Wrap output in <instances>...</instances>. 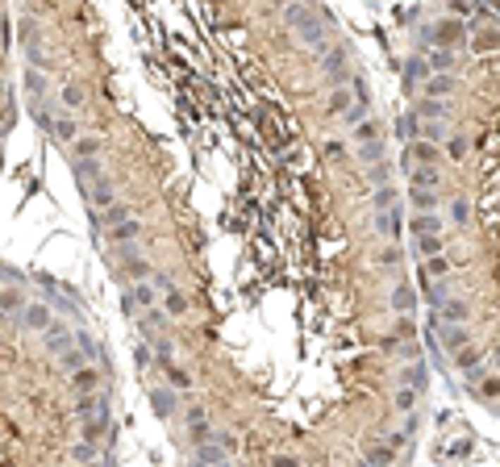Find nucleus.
I'll return each instance as SVG.
<instances>
[{
    "label": "nucleus",
    "mask_w": 500,
    "mask_h": 467,
    "mask_svg": "<svg viewBox=\"0 0 500 467\" xmlns=\"http://www.w3.org/2000/svg\"><path fill=\"white\" fill-rule=\"evenodd\" d=\"M429 42H438V47H455V50H467V17H442L438 25H425L421 30V47H429Z\"/></svg>",
    "instance_id": "f257e3e1"
},
{
    "label": "nucleus",
    "mask_w": 500,
    "mask_h": 467,
    "mask_svg": "<svg viewBox=\"0 0 500 467\" xmlns=\"http://www.w3.org/2000/svg\"><path fill=\"white\" fill-rule=\"evenodd\" d=\"M463 388L471 392V401H480V405H488V409H496L500 413V372L492 368V372H467L463 375Z\"/></svg>",
    "instance_id": "f03ea898"
},
{
    "label": "nucleus",
    "mask_w": 500,
    "mask_h": 467,
    "mask_svg": "<svg viewBox=\"0 0 500 467\" xmlns=\"http://www.w3.org/2000/svg\"><path fill=\"white\" fill-rule=\"evenodd\" d=\"M150 305H159V288L154 280H138V284H126V296H121V309H126V317H134L142 309H150Z\"/></svg>",
    "instance_id": "7ed1b4c3"
},
{
    "label": "nucleus",
    "mask_w": 500,
    "mask_h": 467,
    "mask_svg": "<svg viewBox=\"0 0 500 467\" xmlns=\"http://www.w3.org/2000/svg\"><path fill=\"white\" fill-rule=\"evenodd\" d=\"M417 163H446V150H442V142H429V138L405 142V159H401V167H405V171H413Z\"/></svg>",
    "instance_id": "20e7f679"
},
{
    "label": "nucleus",
    "mask_w": 500,
    "mask_h": 467,
    "mask_svg": "<svg viewBox=\"0 0 500 467\" xmlns=\"http://www.w3.org/2000/svg\"><path fill=\"white\" fill-rule=\"evenodd\" d=\"M150 409H154V418H159V421H171L183 409L180 388H171L167 380H163V384H154V388H150Z\"/></svg>",
    "instance_id": "39448f33"
},
{
    "label": "nucleus",
    "mask_w": 500,
    "mask_h": 467,
    "mask_svg": "<svg viewBox=\"0 0 500 467\" xmlns=\"http://www.w3.org/2000/svg\"><path fill=\"white\" fill-rule=\"evenodd\" d=\"M183 425H188L192 447L213 438V425H209V409H205V401H188V405H183Z\"/></svg>",
    "instance_id": "423d86ee"
},
{
    "label": "nucleus",
    "mask_w": 500,
    "mask_h": 467,
    "mask_svg": "<svg viewBox=\"0 0 500 467\" xmlns=\"http://www.w3.org/2000/svg\"><path fill=\"white\" fill-rule=\"evenodd\" d=\"M446 363H451L458 375L480 372V368L488 363V346H484V342H467V346H458L455 355H446Z\"/></svg>",
    "instance_id": "0eeeda50"
},
{
    "label": "nucleus",
    "mask_w": 500,
    "mask_h": 467,
    "mask_svg": "<svg viewBox=\"0 0 500 467\" xmlns=\"http://www.w3.org/2000/svg\"><path fill=\"white\" fill-rule=\"evenodd\" d=\"M446 222H451V230H467L475 222V200L471 196H446Z\"/></svg>",
    "instance_id": "6e6552de"
},
{
    "label": "nucleus",
    "mask_w": 500,
    "mask_h": 467,
    "mask_svg": "<svg viewBox=\"0 0 500 467\" xmlns=\"http://www.w3.org/2000/svg\"><path fill=\"white\" fill-rule=\"evenodd\" d=\"M413 113L421 121H451V100H438V96H413Z\"/></svg>",
    "instance_id": "1a4fd4ad"
},
{
    "label": "nucleus",
    "mask_w": 500,
    "mask_h": 467,
    "mask_svg": "<svg viewBox=\"0 0 500 467\" xmlns=\"http://www.w3.org/2000/svg\"><path fill=\"white\" fill-rule=\"evenodd\" d=\"M455 88H458V75H455V71H434V75L417 88V96H438V100H451V96H455Z\"/></svg>",
    "instance_id": "9d476101"
},
{
    "label": "nucleus",
    "mask_w": 500,
    "mask_h": 467,
    "mask_svg": "<svg viewBox=\"0 0 500 467\" xmlns=\"http://www.w3.org/2000/svg\"><path fill=\"white\" fill-rule=\"evenodd\" d=\"M25 305H30V296H25L21 280H17V284H0V313H4V317H13V322H17Z\"/></svg>",
    "instance_id": "9b49d317"
},
{
    "label": "nucleus",
    "mask_w": 500,
    "mask_h": 467,
    "mask_svg": "<svg viewBox=\"0 0 500 467\" xmlns=\"http://www.w3.org/2000/svg\"><path fill=\"white\" fill-rule=\"evenodd\" d=\"M375 230H379V238L396 242L401 230H405V213H401V205H392V209H375Z\"/></svg>",
    "instance_id": "f8f14e48"
},
{
    "label": "nucleus",
    "mask_w": 500,
    "mask_h": 467,
    "mask_svg": "<svg viewBox=\"0 0 500 467\" xmlns=\"http://www.w3.org/2000/svg\"><path fill=\"white\" fill-rule=\"evenodd\" d=\"M17 326H21V329H50V326H54L50 305H46V301H30V305L21 309V317H17Z\"/></svg>",
    "instance_id": "ddd939ff"
},
{
    "label": "nucleus",
    "mask_w": 500,
    "mask_h": 467,
    "mask_svg": "<svg viewBox=\"0 0 500 467\" xmlns=\"http://www.w3.org/2000/svg\"><path fill=\"white\" fill-rule=\"evenodd\" d=\"M409 209L413 213H434V209H446V196L438 188H409Z\"/></svg>",
    "instance_id": "4468645a"
},
{
    "label": "nucleus",
    "mask_w": 500,
    "mask_h": 467,
    "mask_svg": "<svg viewBox=\"0 0 500 467\" xmlns=\"http://www.w3.org/2000/svg\"><path fill=\"white\" fill-rule=\"evenodd\" d=\"M446 276H451V255H446V250L425 255V259L417 263V280H446Z\"/></svg>",
    "instance_id": "2eb2a0df"
},
{
    "label": "nucleus",
    "mask_w": 500,
    "mask_h": 467,
    "mask_svg": "<svg viewBox=\"0 0 500 467\" xmlns=\"http://www.w3.org/2000/svg\"><path fill=\"white\" fill-rule=\"evenodd\" d=\"M171 326V313L163 309V305H150V309H142L138 313V329L146 334V338H154V334H163V329Z\"/></svg>",
    "instance_id": "dca6fc26"
},
{
    "label": "nucleus",
    "mask_w": 500,
    "mask_h": 467,
    "mask_svg": "<svg viewBox=\"0 0 500 467\" xmlns=\"http://www.w3.org/2000/svg\"><path fill=\"white\" fill-rule=\"evenodd\" d=\"M100 380H104V368H88V363H80L75 372H67L71 392H96V388H100Z\"/></svg>",
    "instance_id": "f3484780"
},
{
    "label": "nucleus",
    "mask_w": 500,
    "mask_h": 467,
    "mask_svg": "<svg viewBox=\"0 0 500 467\" xmlns=\"http://www.w3.org/2000/svg\"><path fill=\"white\" fill-rule=\"evenodd\" d=\"M42 334H46V355H54V359H59L63 351H71V346H75V329H67L63 322H54V326L42 329Z\"/></svg>",
    "instance_id": "a211bd4d"
},
{
    "label": "nucleus",
    "mask_w": 500,
    "mask_h": 467,
    "mask_svg": "<svg viewBox=\"0 0 500 467\" xmlns=\"http://www.w3.org/2000/svg\"><path fill=\"white\" fill-rule=\"evenodd\" d=\"M84 196H88L92 209H109V205L117 200V180H113V176H100L96 184H88V192H84Z\"/></svg>",
    "instance_id": "6ab92c4d"
},
{
    "label": "nucleus",
    "mask_w": 500,
    "mask_h": 467,
    "mask_svg": "<svg viewBox=\"0 0 500 467\" xmlns=\"http://www.w3.org/2000/svg\"><path fill=\"white\" fill-rule=\"evenodd\" d=\"M421 54L429 59L434 71H458V50L455 47H438V42H429V47H421Z\"/></svg>",
    "instance_id": "aec40b11"
},
{
    "label": "nucleus",
    "mask_w": 500,
    "mask_h": 467,
    "mask_svg": "<svg viewBox=\"0 0 500 467\" xmlns=\"http://www.w3.org/2000/svg\"><path fill=\"white\" fill-rule=\"evenodd\" d=\"M446 213L442 209H434V213H413L409 217V230L413 233H446Z\"/></svg>",
    "instance_id": "412c9836"
},
{
    "label": "nucleus",
    "mask_w": 500,
    "mask_h": 467,
    "mask_svg": "<svg viewBox=\"0 0 500 467\" xmlns=\"http://www.w3.org/2000/svg\"><path fill=\"white\" fill-rule=\"evenodd\" d=\"M442 163H417L409 171V188H442Z\"/></svg>",
    "instance_id": "4be33fe9"
},
{
    "label": "nucleus",
    "mask_w": 500,
    "mask_h": 467,
    "mask_svg": "<svg viewBox=\"0 0 500 467\" xmlns=\"http://www.w3.org/2000/svg\"><path fill=\"white\" fill-rule=\"evenodd\" d=\"M421 388H409V384H396V392H392V413H401V418H409L417 413V405H421Z\"/></svg>",
    "instance_id": "5701e85b"
},
{
    "label": "nucleus",
    "mask_w": 500,
    "mask_h": 467,
    "mask_svg": "<svg viewBox=\"0 0 500 467\" xmlns=\"http://www.w3.org/2000/svg\"><path fill=\"white\" fill-rule=\"evenodd\" d=\"M471 130H451V138L442 142V150H446V163H463L467 154H471Z\"/></svg>",
    "instance_id": "b1692460"
},
{
    "label": "nucleus",
    "mask_w": 500,
    "mask_h": 467,
    "mask_svg": "<svg viewBox=\"0 0 500 467\" xmlns=\"http://www.w3.org/2000/svg\"><path fill=\"white\" fill-rule=\"evenodd\" d=\"M109 430H113V418H109V409H104V413H92V418H80V438H88V442H100V438H109Z\"/></svg>",
    "instance_id": "393cba45"
},
{
    "label": "nucleus",
    "mask_w": 500,
    "mask_h": 467,
    "mask_svg": "<svg viewBox=\"0 0 500 467\" xmlns=\"http://www.w3.org/2000/svg\"><path fill=\"white\" fill-rule=\"evenodd\" d=\"M54 142H63V146H71V142L80 138V121L71 117V113H59V117H50V126H46Z\"/></svg>",
    "instance_id": "a878e982"
},
{
    "label": "nucleus",
    "mask_w": 500,
    "mask_h": 467,
    "mask_svg": "<svg viewBox=\"0 0 500 467\" xmlns=\"http://www.w3.org/2000/svg\"><path fill=\"white\" fill-rule=\"evenodd\" d=\"M384 138V121L371 113V117H363L359 126H350V146H363V142H379Z\"/></svg>",
    "instance_id": "bb28decb"
},
{
    "label": "nucleus",
    "mask_w": 500,
    "mask_h": 467,
    "mask_svg": "<svg viewBox=\"0 0 500 467\" xmlns=\"http://www.w3.org/2000/svg\"><path fill=\"white\" fill-rule=\"evenodd\" d=\"M150 263H142V259H130V263H113V276L121 284H138V280H150Z\"/></svg>",
    "instance_id": "cd10ccee"
},
{
    "label": "nucleus",
    "mask_w": 500,
    "mask_h": 467,
    "mask_svg": "<svg viewBox=\"0 0 500 467\" xmlns=\"http://www.w3.org/2000/svg\"><path fill=\"white\" fill-rule=\"evenodd\" d=\"M446 233H413V250H417V259H425V255H438V250H446Z\"/></svg>",
    "instance_id": "c85d7f7f"
},
{
    "label": "nucleus",
    "mask_w": 500,
    "mask_h": 467,
    "mask_svg": "<svg viewBox=\"0 0 500 467\" xmlns=\"http://www.w3.org/2000/svg\"><path fill=\"white\" fill-rule=\"evenodd\" d=\"M388 305H392V313H413V309H417V292H413L405 280H396L392 296H388Z\"/></svg>",
    "instance_id": "c756f323"
},
{
    "label": "nucleus",
    "mask_w": 500,
    "mask_h": 467,
    "mask_svg": "<svg viewBox=\"0 0 500 467\" xmlns=\"http://www.w3.org/2000/svg\"><path fill=\"white\" fill-rule=\"evenodd\" d=\"M375 259H379V267H384L388 276H396V280H401V267H405V250H401L396 242H388V246H384V250H379Z\"/></svg>",
    "instance_id": "7c9ffc66"
},
{
    "label": "nucleus",
    "mask_w": 500,
    "mask_h": 467,
    "mask_svg": "<svg viewBox=\"0 0 500 467\" xmlns=\"http://www.w3.org/2000/svg\"><path fill=\"white\" fill-rule=\"evenodd\" d=\"M429 75H434V67H429V59H425V54L417 50V59H413L409 67H405V88H413V84L421 88V84H425Z\"/></svg>",
    "instance_id": "2f4dec72"
},
{
    "label": "nucleus",
    "mask_w": 500,
    "mask_h": 467,
    "mask_svg": "<svg viewBox=\"0 0 500 467\" xmlns=\"http://www.w3.org/2000/svg\"><path fill=\"white\" fill-rule=\"evenodd\" d=\"M396 384H409V388H421V392H425V363H421V359H405V368L396 372Z\"/></svg>",
    "instance_id": "473e14b6"
},
{
    "label": "nucleus",
    "mask_w": 500,
    "mask_h": 467,
    "mask_svg": "<svg viewBox=\"0 0 500 467\" xmlns=\"http://www.w3.org/2000/svg\"><path fill=\"white\" fill-rule=\"evenodd\" d=\"M192 459H196V463H229L221 442H196V447H192Z\"/></svg>",
    "instance_id": "72a5a7b5"
},
{
    "label": "nucleus",
    "mask_w": 500,
    "mask_h": 467,
    "mask_svg": "<svg viewBox=\"0 0 500 467\" xmlns=\"http://www.w3.org/2000/svg\"><path fill=\"white\" fill-rule=\"evenodd\" d=\"M346 109H350V84H346V88H329L325 113H329V117H346Z\"/></svg>",
    "instance_id": "f704fd0d"
},
{
    "label": "nucleus",
    "mask_w": 500,
    "mask_h": 467,
    "mask_svg": "<svg viewBox=\"0 0 500 467\" xmlns=\"http://www.w3.org/2000/svg\"><path fill=\"white\" fill-rule=\"evenodd\" d=\"M100 150H104V138H96V134H88V138L80 134V138L71 142V159H96Z\"/></svg>",
    "instance_id": "c9c22d12"
},
{
    "label": "nucleus",
    "mask_w": 500,
    "mask_h": 467,
    "mask_svg": "<svg viewBox=\"0 0 500 467\" xmlns=\"http://www.w3.org/2000/svg\"><path fill=\"white\" fill-rule=\"evenodd\" d=\"M163 380H167L171 388H180V392H192V372L180 368V363H163Z\"/></svg>",
    "instance_id": "e433bc0d"
},
{
    "label": "nucleus",
    "mask_w": 500,
    "mask_h": 467,
    "mask_svg": "<svg viewBox=\"0 0 500 467\" xmlns=\"http://www.w3.org/2000/svg\"><path fill=\"white\" fill-rule=\"evenodd\" d=\"M104 171H100V163L96 159H75V180H80V188L88 192V184H96Z\"/></svg>",
    "instance_id": "4c0bfd02"
},
{
    "label": "nucleus",
    "mask_w": 500,
    "mask_h": 467,
    "mask_svg": "<svg viewBox=\"0 0 500 467\" xmlns=\"http://www.w3.org/2000/svg\"><path fill=\"white\" fill-rule=\"evenodd\" d=\"M150 351H154V363H159V368H163V363H176V342H171V338L154 334V338H150Z\"/></svg>",
    "instance_id": "58836bf2"
},
{
    "label": "nucleus",
    "mask_w": 500,
    "mask_h": 467,
    "mask_svg": "<svg viewBox=\"0 0 500 467\" xmlns=\"http://www.w3.org/2000/svg\"><path fill=\"white\" fill-rule=\"evenodd\" d=\"M355 159H359V163H367V167H371V163H379V159H388V146H384V138H379V142H363V146H355Z\"/></svg>",
    "instance_id": "ea45409f"
},
{
    "label": "nucleus",
    "mask_w": 500,
    "mask_h": 467,
    "mask_svg": "<svg viewBox=\"0 0 500 467\" xmlns=\"http://www.w3.org/2000/svg\"><path fill=\"white\" fill-rule=\"evenodd\" d=\"M163 309H167V313H171V322H176V317H183V313L192 309V301L183 296L180 288H171V292H163Z\"/></svg>",
    "instance_id": "a19ab883"
},
{
    "label": "nucleus",
    "mask_w": 500,
    "mask_h": 467,
    "mask_svg": "<svg viewBox=\"0 0 500 467\" xmlns=\"http://www.w3.org/2000/svg\"><path fill=\"white\" fill-rule=\"evenodd\" d=\"M130 259H142V238H126L113 246V263H130Z\"/></svg>",
    "instance_id": "79ce46f5"
},
{
    "label": "nucleus",
    "mask_w": 500,
    "mask_h": 467,
    "mask_svg": "<svg viewBox=\"0 0 500 467\" xmlns=\"http://www.w3.org/2000/svg\"><path fill=\"white\" fill-rule=\"evenodd\" d=\"M100 455H104V447H96V442H88V438L75 442V447L67 451V459H75V463H92V459H100Z\"/></svg>",
    "instance_id": "37998d69"
},
{
    "label": "nucleus",
    "mask_w": 500,
    "mask_h": 467,
    "mask_svg": "<svg viewBox=\"0 0 500 467\" xmlns=\"http://www.w3.org/2000/svg\"><path fill=\"white\" fill-rule=\"evenodd\" d=\"M21 84H25V92L30 96H42L50 84H46V75H42V67H25L21 71Z\"/></svg>",
    "instance_id": "c03bdc74"
},
{
    "label": "nucleus",
    "mask_w": 500,
    "mask_h": 467,
    "mask_svg": "<svg viewBox=\"0 0 500 467\" xmlns=\"http://www.w3.org/2000/svg\"><path fill=\"white\" fill-rule=\"evenodd\" d=\"M363 459H367V463H392V459H396V451H392L388 442H367V447H363Z\"/></svg>",
    "instance_id": "a18cd8bd"
},
{
    "label": "nucleus",
    "mask_w": 500,
    "mask_h": 467,
    "mask_svg": "<svg viewBox=\"0 0 500 467\" xmlns=\"http://www.w3.org/2000/svg\"><path fill=\"white\" fill-rule=\"evenodd\" d=\"M401 196H396V188H392V180L388 184H375V192H371V209H392Z\"/></svg>",
    "instance_id": "49530a36"
},
{
    "label": "nucleus",
    "mask_w": 500,
    "mask_h": 467,
    "mask_svg": "<svg viewBox=\"0 0 500 467\" xmlns=\"http://www.w3.org/2000/svg\"><path fill=\"white\" fill-rule=\"evenodd\" d=\"M17 42H21V47L38 42V21H34V17H21V21H17Z\"/></svg>",
    "instance_id": "de8ad7c7"
},
{
    "label": "nucleus",
    "mask_w": 500,
    "mask_h": 467,
    "mask_svg": "<svg viewBox=\"0 0 500 467\" xmlns=\"http://www.w3.org/2000/svg\"><path fill=\"white\" fill-rule=\"evenodd\" d=\"M367 180H371V184H388V180H392V163H388V159L371 163V167H367Z\"/></svg>",
    "instance_id": "09e8293b"
},
{
    "label": "nucleus",
    "mask_w": 500,
    "mask_h": 467,
    "mask_svg": "<svg viewBox=\"0 0 500 467\" xmlns=\"http://www.w3.org/2000/svg\"><path fill=\"white\" fill-rule=\"evenodd\" d=\"M392 334H396V338H417V322H413L409 313H396V322H392Z\"/></svg>",
    "instance_id": "8fccbe9b"
},
{
    "label": "nucleus",
    "mask_w": 500,
    "mask_h": 467,
    "mask_svg": "<svg viewBox=\"0 0 500 467\" xmlns=\"http://www.w3.org/2000/svg\"><path fill=\"white\" fill-rule=\"evenodd\" d=\"M63 109H67V113L84 109V92H80V84H67V88H63Z\"/></svg>",
    "instance_id": "3c124183"
},
{
    "label": "nucleus",
    "mask_w": 500,
    "mask_h": 467,
    "mask_svg": "<svg viewBox=\"0 0 500 467\" xmlns=\"http://www.w3.org/2000/svg\"><path fill=\"white\" fill-rule=\"evenodd\" d=\"M213 438H217V442H221V447H226V455H229V459H233V455H238V451H242V442H238V434H233V430H217V434H213Z\"/></svg>",
    "instance_id": "603ef678"
},
{
    "label": "nucleus",
    "mask_w": 500,
    "mask_h": 467,
    "mask_svg": "<svg viewBox=\"0 0 500 467\" xmlns=\"http://www.w3.org/2000/svg\"><path fill=\"white\" fill-rule=\"evenodd\" d=\"M113 238H117V242H126V238H142V222H138V217H130L126 226H117V230H113Z\"/></svg>",
    "instance_id": "864d4df0"
},
{
    "label": "nucleus",
    "mask_w": 500,
    "mask_h": 467,
    "mask_svg": "<svg viewBox=\"0 0 500 467\" xmlns=\"http://www.w3.org/2000/svg\"><path fill=\"white\" fill-rule=\"evenodd\" d=\"M0 126H4V134L17 126V104H13V100H4V109H0Z\"/></svg>",
    "instance_id": "5fc2aeb1"
},
{
    "label": "nucleus",
    "mask_w": 500,
    "mask_h": 467,
    "mask_svg": "<svg viewBox=\"0 0 500 467\" xmlns=\"http://www.w3.org/2000/svg\"><path fill=\"white\" fill-rule=\"evenodd\" d=\"M346 154V142L342 138H325V159H342Z\"/></svg>",
    "instance_id": "6e6d98bb"
},
{
    "label": "nucleus",
    "mask_w": 500,
    "mask_h": 467,
    "mask_svg": "<svg viewBox=\"0 0 500 467\" xmlns=\"http://www.w3.org/2000/svg\"><path fill=\"white\" fill-rule=\"evenodd\" d=\"M150 280H154V288H159V292H171V288H176V280H171L167 272H150Z\"/></svg>",
    "instance_id": "4d7b16f0"
},
{
    "label": "nucleus",
    "mask_w": 500,
    "mask_h": 467,
    "mask_svg": "<svg viewBox=\"0 0 500 467\" xmlns=\"http://www.w3.org/2000/svg\"><path fill=\"white\" fill-rule=\"evenodd\" d=\"M471 451H475V442H471V438H463V442H455V447H451V459H463V455H471Z\"/></svg>",
    "instance_id": "13d9d810"
},
{
    "label": "nucleus",
    "mask_w": 500,
    "mask_h": 467,
    "mask_svg": "<svg viewBox=\"0 0 500 467\" xmlns=\"http://www.w3.org/2000/svg\"><path fill=\"white\" fill-rule=\"evenodd\" d=\"M0 75H4V47H0Z\"/></svg>",
    "instance_id": "bf43d9fd"
}]
</instances>
